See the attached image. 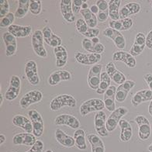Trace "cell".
I'll list each match as a JSON object with an SVG mask.
<instances>
[{
    "label": "cell",
    "instance_id": "5",
    "mask_svg": "<svg viewBox=\"0 0 152 152\" xmlns=\"http://www.w3.org/2000/svg\"><path fill=\"white\" fill-rule=\"evenodd\" d=\"M44 41L42 30H35L34 34H32V37H31L33 49H34V53L37 56L45 58L48 57V52L44 46Z\"/></svg>",
    "mask_w": 152,
    "mask_h": 152
},
{
    "label": "cell",
    "instance_id": "48",
    "mask_svg": "<svg viewBox=\"0 0 152 152\" xmlns=\"http://www.w3.org/2000/svg\"><path fill=\"white\" fill-rule=\"evenodd\" d=\"M144 81L146 82L148 88L151 91H152V74H145L143 76Z\"/></svg>",
    "mask_w": 152,
    "mask_h": 152
},
{
    "label": "cell",
    "instance_id": "28",
    "mask_svg": "<svg viewBox=\"0 0 152 152\" xmlns=\"http://www.w3.org/2000/svg\"><path fill=\"white\" fill-rule=\"evenodd\" d=\"M82 48L92 54H101L105 50L104 45L101 43L95 44L92 40L88 38H84L82 41Z\"/></svg>",
    "mask_w": 152,
    "mask_h": 152
},
{
    "label": "cell",
    "instance_id": "39",
    "mask_svg": "<svg viewBox=\"0 0 152 152\" xmlns=\"http://www.w3.org/2000/svg\"><path fill=\"white\" fill-rule=\"evenodd\" d=\"M111 78H110L109 75L105 72H102L101 73V79H100V84L99 88L96 91V93L99 95H104L106 91L111 86Z\"/></svg>",
    "mask_w": 152,
    "mask_h": 152
},
{
    "label": "cell",
    "instance_id": "23",
    "mask_svg": "<svg viewBox=\"0 0 152 152\" xmlns=\"http://www.w3.org/2000/svg\"><path fill=\"white\" fill-rule=\"evenodd\" d=\"M72 79V75L67 70H58L50 74L48 78V84L51 86H57L63 81H69Z\"/></svg>",
    "mask_w": 152,
    "mask_h": 152
},
{
    "label": "cell",
    "instance_id": "31",
    "mask_svg": "<svg viewBox=\"0 0 152 152\" xmlns=\"http://www.w3.org/2000/svg\"><path fill=\"white\" fill-rule=\"evenodd\" d=\"M120 127V140L123 142H127L131 139L133 135V128L130 123L126 120H121L119 122Z\"/></svg>",
    "mask_w": 152,
    "mask_h": 152
},
{
    "label": "cell",
    "instance_id": "13",
    "mask_svg": "<svg viewBox=\"0 0 152 152\" xmlns=\"http://www.w3.org/2000/svg\"><path fill=\"white\" fill-rule=\"evenodd\" d=\"M25 74L30 84L32 86H37L40 83V78L37 72V64L34 61H29L25 65Z\"/></svg>",
    "mask_w": 152,
    "mask_h": 152
},
{
    "label": "cell",
    "instance_id": "1",
    "mask_svg": "<svg viewBox=\"0 0 152 152\" xmlns=\"http://www.w3.org/2000/svg\"><path fill=\"white\" fill-rule=\"evenodd\" d=\"M77 105L76 99L72 95L62 94L54 97L50 103V109L52 111H58L64 106L75 107Z\"/></svg>",
    "mask_w": 152,
    "mask_h": 152
},
{
    "label": "cell",
    "instance_id": "7",
    "mask_svg": "<svg viewBox=\"0 0 152 152\" xmlns=\"http://www.w3.org/2000/svg\"><path fill=\"white\" fill-rule=\"evenodd\" d=\"M21 90V81L17 75L11 76L9 86L6 93L5 99L8 101H13L16 99L20 93Z\"/></svg>",
    "mask_w": 152,
    "mask_h": 152
},
{
    "label": "cell",
    "instance_id": "12",
    "mask_svg": "<svg viewBox=\"0 0 152 152\" xmlns=\"http://www.w3.org/2000/svg\"><path fill=\"white\" fill-rule=\"evenodd\" d=\"M103 35L106 37L110 38L113 41L114 44L116 45V47L120 50H123L126 47V40L125 37L120 31L114 30V29L110 28H106L103 32H102Z\"/></svg>",
    "mask_w": 152,
    "mask_h": 152
},
{
    "label": "cell",
    "instance_id": "51",
    "mask_svg": "<svg viewBox=\"0 0 152 152\" xmlns=\"http://www.w3.org/2000/svg\"><path fill=\"white\" fill-rule=\"evenodd\" d=\"M0 140H0V144H1V145L6 142V136H5L4 134H1V135H0Z\"/></svg>",
    "mask_w": 152,
    "mask_h": 152
},
{
    "label": "cell",
    "instance_id": "25",
    "mask_svg": "<svg viewBox=\"0 0 152 152\" xmlns=\"http://www.w3.org/2000/svg\"><path fill=\"white\" fill-rule=\"evenodd\" d=\"M141 10V6L137 2H129L124 5L122 8L120 10V20L129 18L131 15L137 14Z\"/></svg>",
    "mask_w": 152,
    "mask_h": 152
},
{
    "label": "cell",
    "instance_id": "15",
    "mask_svg": "<svg viewBox=\"0 0 152 152\" xmlns=\"http://www.w3.org/2000/svg\"><path fill=\"white\" fill-rule=\"evenodd\" d=\"M106 115L104 111H99L96 112L95 115V129L99 135L101 137H108L109 132L106 130Z\"/></svg>",
    "mask_w": 152,
    "mask_h": 152
},
{
    "label": "cell",
    "instance_id": "27",
    "mask_svg": "<svg viewBox=\"0 0 152 152\" xmlns=\"http://www.w3.org/2000/svg\"><path fill=\"white\" fill-rule=\"evenodd\" d=\"M12 124L17 127L23 129V130L26 133L33 132V125L32 122L30 119H28L26 116H23V115H16L12 118Z\"/></svg>",
    "mask_w": 152,
    "mask_h": 152
},
{
    "label": "cell",
    "instance_id": "19",
    "mask_svg": "<svg viewBox=\"0 0 152 152\" xmlns=\"http://www.w3.org/2000/svg\"><path fill=\"white\" fill-rule=\"evenodd\" d=\"M106 72L109 75L111 80L113 81L116 84L121 85L126 81V76L122 72L117 70L113 62H109L106 65Z\"/></svg>",
    "mask_w": 152,
    "mask_h": 152
},
{
    "label": "cell",
    "instance_id": "49",
    "mask_svg": "<svg viewBox=\"0 0 152 152\" xmlns=\"http://www.w3.org/2000/svg\"><path fill=\"white\" fill-rule=\"evenodd\" d=\"M146 47L148 49L152 50V30L148 32L146 36Z\"/></svg>",
    "mask_w": 152,
    "mask_h": 152
},
{
    "label": "cell",
    "instance_id": "4",
    "mask_svg": "<svg viewBox=\"0 0 152 152\" xmlns=\"http://www.w3.org/2000/svg\"><path fill=\"white\" fill-rule=\"evenodd\" d=\"M134 120L138 125V137L140 140H147L151 135V126L150 122L144 115H137Z\"/></svg>",
    "mask_w": 152,
    "mask_h": 152
},
{
    "label": "cell",
    "instance_id": "14",
    "mask_svg": "<svg viewBox=\"0 0 152 152\" xmlns=\"http://www.w3.org/2000/svg\"><path fill=\"white\" fill-rule=\"evenodd\" d=\"M146 47V36L143 33H137L134 38V42L130 50V54L135 57H137L142 54Z\"/></svg>",
    "mask_w": 152,
    "mask_h": 152
},
{
    "label": "cell",
    "instance_id": "36",
    "mask_svg": "<svg viewBox=\"0 0 152 152\" xmlns=\"http://www.w3.org/2000/svg\"><path fill=\"white\" fill-rule=\"evenodd\" d=\"M80 13L83 16V19L89 28H96V26L98 25V19L96 15L92 13L89 9L82 10Z\"/></svg>",
    "mask_w": 152,
    "mask_h": 152
},
{
    "label": "cell",
    "instance_id": "32",
    "mask_svg": "<svg viewBox=\"0 0 152 152\" xmlns=\"http://www.w3.org/2000/svg\"><path fill=\"white\" fill-rule=\"evenodd\" d=\"M8 32L12 34L13 36L17 37H28L32 32L31 26H20L12 24L8 27Z\"/></svg>",
    "mask_w": 152,
    "mask_h": 152
},
{
    "label": "cell",
    "instance_id": "46",
    "mask_svg": "<svg viewBox=\"0 0 152 152\" xmlns=\"http://www.w3.org/2000/svg\"><path fill=\"white\" fill-rule=\"evenodd\" d=\"M99 33L100 30L99 28H88L83 36L86 37V38L92 39L94 37H98Z\"/></svg>",
    "mask_w": 152,
    "mask_h": 152
},
{
    "label": "cell",
    "instance_id": "55",
    "mask_svg": "<svg viewBox=\"0 0 152 152\" xmlns=\"http://www.w3.org/2000/svg\"><path fill=\"white\" fill-rule=\"evenodd\" d=\"M45 152H53V151L51 150H47Z\"/></svg>",
    "mask_w": 152,
    "mask_h": 152
},
{
    "label": "cell",
    "instance_id": "20",
    "mask_svg": "<svg viewBox=\"0 0 152 152\" xmlns=\"http://www.w3.org/2000/svg\"><path fill=\"white\" fill-rule=\"evenodd\" d=\"M112 59L114 61L124 62L129 68H135L137 66V61L135 58L126 51L119 50L114 52L112 55Z\"/></svg>",
    "mask_w": 152,
    "mask_h": 152
},
{
    "label": "cell",
    "instance_id": "40",
    "mask_svg": "<svg viewBox=\"0 0 152 152\" xmlns=\"http://www.w3.org/2000/svg\"><path fill=\"white\" fill-rule=\"evenodd\" d=\"M30 0H19L18 8L15 12V16L17 19L23 18L30 10Z\"/></svg>",
    "mask_w": 152,
    "mask_h": 152
},
{
    "label": "cell",
    "instance_id": "18",
    "mask_svg": "<svg viewBox=\"0 0 152 152\" xmlns=\"http://www.w3.org/2000/svg\"><path fill=\"white\" fill-rule=\"evenodd\" d=\"M43 37H44V42L51 48H57L61 46L62 43V39L57 34H54L50 26H45L42 30Z\"/></svg>",
    "mask_w": 152,
    "mask_h": 152
},
{
    "label": "cell",
    "instance_id": "17",
    "mask_svg": "<svg viewBox=\"0 0 152 152\" xmlns=\"http://www.w3.org/2000/svg\"><path fill=\"white\" fill-rule=\"evenodd\" d=\"M136 85V82L133 80H126V82L120 85L116 88V100L120 103L124 102L126 100L127 95L130 90L134 88Z\"/></svg>",
    "mask_w": 152,
    "mask_h": 152
},
{
    "label": "cell",
    "instance_id": "3",
    "mask_svg": "<svg viewBox=\"0 0 152 152\" xmlns=\"http://www.w3.org/2000/svg\"><path fill=\"white\" fill-rule=\"evenodd\" d=\"M105 108L103 100L100 99H91L82 102L79 111L82 116H85L92 112H99L102 111Z\"/></svg>",
    "mask_w": 152,
    "mask_h": 152
},
{
    "label": "cell",
    "instance_id": "54",
    "mask_svg": "<svg viewBox=\"0 0 152 152\" xmlns=\"http://www.w3.org/2000/svg\"><path fill=\"white\" fill-rule=\"evenodd\" d=\"M148 150L149 152H152V143L149 144V146L148 148Z\"/></svg>",
    "mask_w": 152,
    "mask_h": 152
},
{
    "label": "cell",
    "instance_id": "38",
    "mask_svg": "<svg viewBox=\"0 0 152 152\" xmlns=\"http://www.w3.org/2000/svg\"><path fill=\"white\" fill-rule=\"evenodd\" d=\"M74 139L75 141V146L79 150H86L87 148L86 142V133L82 129H77L74 133Z\"/></svg>",
    "mask_w": 152,
    "mask_h": 152
},
{
    "label": "cell",
    "instance_id": "50",
    "mask_svg": "<svg viewBox=\"0 0 152 152\" xmlns=\"http://www.w3.org/2000/svg\"><path fill=\"white\" fill-rule=\"evenodd\" d=\"M89 10H90L91 12H92V13H94L95 15L98 14L99 13V8L96 5H92L90 8H89Z\"/></svg>",
    "mask_w": 152,
    "mask_h": 152
},
{
    "label": "cell",
    "instance_id": "16",
    "mask_svg": "<svg viewBox=\"0 0 152 152\" xmlns=\"http://www.w3.org/2000/svg\"><path fill=\"white\" fill-rule=\"evenodd\" d=\"M2 40L6 46V56L11 57L14 55L17 50V41L16 37L7 31L2 34Z\"/></svg>",
    "mask_w": 152,
    "mask_h": 152
},
{
    "label": "cell",
    "instance_id": "9",
    "mask_svg": "<svg viewBox=\"0 0 152 152\" xmlns=\"http://www.w3.org/2000/svg\"><path fill=\"white\" fill-rule=\"evenodd\" d=\"M43 99L42 92L39 90H32L26 92L20 101V106L22 109H27L30 106L40 102Z\"/></svg>",
    "mask_w": 152,
    "mask_h": 152
},
{
    "label": "cell",
    "instance_id": "37",
    "mask_svg": "<svg viewBox=\"0 0 152 152\" xmlns=\"http://www.w3.org/2000/svg\"><path fill=\"white\" fill-rule=\"evenodd\" d=\"M109 3V15L112 20H120V6L121 4L120 0H110Z\"/></svg>",
    "mask_w": 152,
    "mask_h": 152
},
{
    "label": "cell",
    "instance_id": "42",
    "mask_svg": "<svg viewBox=\"0 0 152 152\" xmlns=\"http://www.w3.org/2000/svg\"><path fill=\"white\" fill-rule=\"evenodd\" d=\"M16 18L14 13L10 12L9 14L6 15L5 17L1 19V22H0V26L2 28L4 27H10L11 25H12V23L14 22V20Z\"/></svg>",
    "mask_w": 152,
    "mask_h": 152
},
{
    "label": "cell",
    "instance_id": "10",
    "mask_svg": "<svg viewBox=\"0 0 152 152\" xmlns=\"http://www.w3.org/2000/svg\"><path fill=\"white\" fill-rule=\"evenodd\" d=\"M75 59L76 61L83 65H95L98 64L102 59V55L99 54H86L82 52H75Z\"/></svg>",
    "mask_w": 152,
    "mask_h": 152
},
{
    "label": "cell",
    "instance_id": "26",
    "mask_svg": "<svg viewBox=\"0 0 152 152\" xmlns=\"http://www.w3.org/2000/svg\"><path fill=\"white\" fill-rule=\"evenodd\" d=\"M152 100V91L150 89H142L137 92L131 99V104L138 106L145 102H151Z\"/></svg>",
    "mask_w": 152,
    "mask_h": 152
},
{
    "label": "cell",
    "instance_id": "24",
    "mask_svg": "<svg viewBox=\"0 0 152 152\" xmlns=\"http://www.w3.org/2000/svg\"><path fill=\"white\" fill-rule=\"evenodd\" d=\"M60 11L65 21L68 23L75 22V16L72 10V0H61L60 2Z\"/></svg>",
    "mask_w": 152,
    "mask_h": 152
},
{
    "label": "cell",
    "instance_id": "22",
    "mask_svg": "<svg viewBox=\"0 0 152 152\" xmlns=\"http://www.w3.org/2000/svg\"><path fill=\"white\" fill-rule=\"evenodd\" d=\"M116 87L115 86H111L110 88L106 91L103 96V102L105 104V109L110 111L113 112L116 110Z\"/></svg>",
    "mask_w": 152,
    "mask_h": 152
},
{
    "label": "cell",
    "instance_id": "11",
    "mask_svg": "<svg viewBox=\"0 0 152 152\" xmlns=\"http://www.w3.org/2000/svg\"><path fill=\"white\" fill-rule=\"evenodd\" d=\"M54 124L58 126H68L75 130L79 129L80 122L75 116L71 114H61L56 116Z\"/></svg>",
    "mask_w": 152,
    "mask_h": 152
},
{
    "label": "cell",
    "instance_id": "34",
    "mask_svg": "<svg viewBox=\"0 0 152 152\" xmlns=\"http://www.w3.org/2000/svg\"><path fill=\"white\" fill-rule=\"evenodd\" d=\"M96 5L98 6L99 13L97 14V19L100 23L106 22L109 18V3L106 0H98Z\"/></svg>",
    "mask_w": 152,
    "mask_h": 152
},
{
    "label": "cell",
    "instance_id": "33",
    "mask_svg": "<svg viewBox=\"0 0 152 152\" xmlns=\"http://www.w3.org/2000/svg\"><path fill=\"white\" fill-rule=\"evenodd\" d=\"M54 54L56 57V66L58 68H63L68 62V54L66 48L64 46H58L54 48Z\"/></svg>",
    "mask_w": 152,
    "mask_h": 152
},
{
    "label": "cell",
    "instance_id": "21",
    "mask_svg": "<svg viewBox=\"0 0 152 152\" xmlns=\"http://www.w3.org/2000/svg\"><path fill=\"white\" fill-rule=\"evenodd\" d=\"M37 137L30 133H20L12 138V142L16 145H25L32 147L37 142Z\"/></svg>",
    "mask_w": 152,
    "mask_h": 152
},
{
    "label": "cell",
    "instance_id": "6",
    "mask_svg": "<svg viewBox=\"0 0 152 152\" xmlns=\"http://www.w3.org/2000/svg\"><path fill=\"white\" fill-rule=\"evenodd\" d=\"M28 116L31 120L33 125V134L37 137H40L44 134V125L42 116L38 111L35 110H30L28 112Z\"/></svg>",
    "mask_w": 152,
    "mask_h": 152
},
{
    "label": "cell",
    "instance_id": "8",
    "mask_svg": "<svg viewBox=\"0 0 152 152\" xmlns=\"http://www.w3.org/2000/svg\"><path fill=\"white\" fill-rule=\"evenodd\" d=\"M102 70V64H95L92 66L88 71V85L92 89L97 90L100 84L101 79V73Z\"/></svg>",
    "mask_w": 152,
    "mask_h": 152
},
{
    "label": "cell",
    "instance_id": "56",
    "mask_svg": "<svg viewBox=\"0 0 152 152\" xmlns=\"http://www.w3.org/2000/svg\"><path fill=\"white\" fill-rule=\"evenodd\" d=\"M151 8H152V3H151Z\"/></svg>",
    "mask_w": 152,
    "mask_h": 152
},
{
    "label": "cell",
    "instance_id": "47",
    "mask_svg": "<svg viewBox=\"0 0 152 152\" xmlns=\"http://www.w3.org/2000/svg\"><path fill=\"white\" fill-rule=\"evenodd\" d=\"M44 150V143L41 140H37V142L30 148V150L26 152H42Z\"/></svg>",
    "mask_w": 152,
    "mask_h": 152
},
{
    "label": "cell",
    "instance_id": "35",
    "mask_svg": "<svg viewBox=\"0 0 152 152\" xmlns=\"http://www.w3.org/2000/svg\"><path fill=\"white\" fill-rule=\"evenodd\" d=\"M87 140L91 145L92 152H105L104 143L96 134H88Z\"/></svg>",
    "mask_w": 152,
    "mask_h": 152
},
{
    "label": "cell",
    "instance_id": "30",
    "mask_svg": "<svg viewBox=\"0 0 152 152\" xmlns=\"http://www.w3.org/2000/svg\"><path fill=\"white\" fill-rule=\"evenodd\" d=\"M55 139L61 145L65 148H72L75 145L74 137L69 136L61 129L55 130Z\"/></svg>",
    "mask_w": 152,
    "mask_h": 152
},
{
    "label": "cell",
    "instance_id": "43",
    "mask_svg": "<svg viewBox=\"0 0 152 152\" xmlns=\"http://www.w3.org/2000/svg\"><path fill=\"white\" fill-rule=\"evenodd\" d=\"M75 27L76 30L79 34H81L82 35H84L86 33V31L88 30V29L89 28L86 23V22L84 20V19H78L76 20L75 22Z\"/></svg>",
    "mask_w": 152,
    "mask_h": 152
},
{
    "label": "cell",
    "instance_id": "53",
    "mask_svg": "<svg viewBox=\"0 0 152 152\" xmlns=\"http://www.w3.org/2000/svg\"><path fill=\"white\" fill-rule=\"evenodd\" d=\"M4 97L5 96H3L2 92H0V104H1V106H2V103H3V99H4Z\"/></svg>",
    "mask_w": 152,
    "mask_h": 152
},
{
    "label": "cell",
    "instance_id": "29",
    "mask_svg": "<svg viewBox=\"0 0 152 152\" xmlns=\"http://www.w3.org/2000/svg\"><path fill=\"white\" fill-rule=\"evenodd\" d=\"M110 27L117 31H126L130 30L134 25V21L131 18H126L119 20H111L109 23Z\"/></svg>",
    "mask_w": 152,
    "mask_h": 152
},
{
    "label": "cell",
    "instance_id": "44",
    "mask_svg": "<svg viewBox=\"0 0 152 152\" xmlns=\"http://www.w3.org/2000/svg\"><path fill=\"white\" fill-rule=\"evenodd\" d=\"M10 4L7 0H1L0 1V17L1 19L5 17L10 12Z\"/></svg>",
    "mask_w": 152,
    "mask_h": 152
},
{
    "label": "cell",
    "instance_id": "52",
    "mask_svg": "<svg viewBox=\"0 0 152 152\" xmlns=\"http://www.w3.org/2000/svg\"><path fill=\"white\" fill-rule=\"evenodd\" d=\"M148 113L150 114L151 116L152 117V100L150 102V103H149V106H148Z\"/></svg>",
    "mask_w": 152,
    "mask_h": 152
},
{
    "label": "cell",
    "instance_id": "45",
    "mask_svg": "<svg viewBox=\"0 0 152 152\" xmlns=\"http://www.w3.org/2000/svg\"><path fill=\"white\" fill-rule=\"evenodd\" d=\"M86 2V0H73L72 1V10L75 13H79L82 10L83 3Z\"/></svg>",
    "mask_w": 152,
    "mask_h": 152
},
{
    "label": "cell",
    "instance_id": "2",
    "mask_svg": "<svg viewBox=\"0 0 152 152\" xmlns=\"http://www.w3.org/2000/svg\"><path fill=\"white\" fill-rule=\"evenodd\" d=\"M129 110L128 109L124 106H120L116 108L114 110L112 113L110 114L106 123V130H108L109 133H111L116 130V126L119 124L123 116H126V114L128 113Z\"/></svg>",
    "mask_w": 152,
    "mask_h": 152
},
{
    "label": "cell",
    "instance_id": "41",
    "mask_svg": "<svg viewBox=\"0 0 152 152\" xmlns=\"http://www.w3.org/2000/svg\"><path fill=\"white\" fill-rule=\"evenodd\" d=\"M42 10V3L40 0H30V11L33 15H39Z\"/></svg>",
    "mask_w": 152,
    "mask_h": 152
}]
</instances>
